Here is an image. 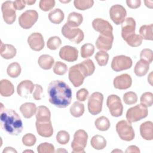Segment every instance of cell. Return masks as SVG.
<instances>
[{"label": "cell", "instance_id": "e575fe53", "mask_svg": "<svg viewBox=\"0 0 153 153\" xmlns=\"http://www.w3.org/2000/svg\"><path fill=\"white\" fill-rule=\"evenodd\" d=\"M21 66L17 62H13L10 63L7 69V72L8 76L11 78H17L21 73Z\"/></svg>", "mask_w": 153, "mask_h": 153}, {"label": "cell", "instance_id": "8d00e7d4", "mask_svg": "<svg viewBox=\"0 0 153 153\" xmlns=\"http://www.w3.org/2000/svg\"><path fill=\"white\" fill-rule=\"evenodd\" d=\"M94 58L99 66H104L108 62L109 54L106 51H99L96 53Z\"/></svg>", "mask_w": 153, "mask_h": 153}, {"label": "cell", "instance_id": "7dc6e473", "mask_svg": "<svg viewBox=\"0 0 153 153\" xmlns=\"http://www.w3.org/2000/svg\"><path fill=\"white\" fill-rule=\"evenodd\" d=\"M39 8L44 11H48L51 10L55 6V1L54 0H41L39 3Z\"/></svg>", "mask_w": 153, "mask_h": 153}, {"label": "cell", "instance_id": "b9f144b4", "mask_svg": "<svg viewBox=\"0 0 153 153\" xmlns=\"http://www.w3.org/2000/svg\"><path fill=\"white\" fill-rule=\"evenodd\" d=\"M123 101L126 105H133L137 101V96L133 91L126 92L123 96Z\"/></svg>", "mask_w": 153, "mask_h": 153}, {"label": "cell", "instance_id": "ffe728a7", "mask_svg": "<svg viewBox=\"0 0 153 153\" xmlns=\"http://www.w3.org/2000/svg\"><path fill=\"white\" fill-rule=\"evenodd\" d=\"M35 89V84L30 80H23L17 85V94L22 97L26 98L30 94L33 93Z\"/></svg>", "mask_w": 153, "mask_h": 153}, {"label": "cell", "instance_id": "ab89813d", "mask_svg": "<svg viewBox=\"0 0 153 153\" xmlns=\"http://www.w3.org/2000/svg\"><path fill=\"white\" fill-rule=\"evenodd\" d=\"M140 104L148 107H151L153 103V94L151 92H145L142 94L140 99Z\"/></svg>", "mask_w": 153, "mask_h": 153}, {"label": "cell", "instance_id": "816d5d0a", "mask_svg": "<svg viewBox=\"0 0 153 153\" xmlns=\"http://www.w3.org/2000/svg\"><path fill=\"white\" fill-rule=\"evenodd\" d=\"M126 4L129 8L136 9L140 6L141 1L140 0H127Z\"/></svg>", "mask_w": 153, "mask_h": 153}, {"label": "cell", "instance_id": "ba28073f", "mask_svg": "<svg viewBox=\"0 0 153 153\" xmlns=\"http://www.w3.org/2000/svg\"><path fill=\"white\" fill-rule=\"evenodd\" d=\"M103 100L102 93L96 91L92 93L88 100V110L89 112L96 115L101 112Z\"/></svg>", "mask_w": 153, "mask_h": 153}, {"label": "cell", "instance_id": "4316f807", "mask_svg": "<svg viewBox=\"0 0 153 153\" xmlns=\"http://www.w3.org/2000/svg\"><path fill=\"white\" fill-rule=\"evenodd\" d=\"M149 69V63L146 61L140 59L136 64L134 72L137 76L141 77L145 75Z\"/></svg>", "mask_w": 153, "mask_h": 153}, {"label": "cell", "instance_id": "603a6c76", "mask_svg": "<svg viewBox=\"0 0 153 153\" xmlns=\"http://www.w3.org/2000/svg\"><path fill=\"white\" fill-rule=\"evenodd\" d=\"M16 48L11 44H4L1 42L0 54L2 58L5 59H11L14 57L16 55Z\"/></svg>", "mask_w": 153, "mask_h": 153}, {"label": "cell", "instance_id": "f5cc1de1", "mask_svg": "<svg viewBox=\"0 0 153 153\" xmlns=\"http://www.w3.org/2000/svg\"><path fill=\"white\" fill-rule=\"evenodd\" d=\"M26 3L25 0H16L13 2V7L16 10H22L25 8Z\"/></svg>", "mask_w": 153, "mask_h": 153}, {"label": "cell", "instance_id": "d4e9b609", "mask_svg": "<svg viewBox=\"0 0 153 153\" xmlns=\"http://www.w3.org/2000/svg\"><path fill=\"white\" fill-rule=\"evenodd\" d=\"M36 119L39 122H46L51 121V112L45 106H39L36 112Z\"/></svg>", "mask_w": 153, "mask_h": 153}, {"label": "cell", "instance_id": "9f6ffc18", "mask_svg": "<svg viewBox=\"0 0 153 153\" xmlns=\"http://www.w3.org/2000/svg\"><path fill=\"white\" fill-rule=\"evenodd\" d=\"M144 2H145V5L147 7H148L149 8H152L153 1H152V0H146V1H144Z\"/></svg>", "mask_w": 153, "mask_h": 153}, {"label": "cell", "instance_id": "94428289", "mask_svg": "<svg viewBox=\"0 0 153 153\" xmlns=\"http://www.w3.org/2000/svg\"><path fill=\"white\" fill-rule=\"evenodd\" d=\"M60 2L62 3H68V2H70V1H60Z\"/></svg>", "mask_w": 153, "mask_h": 153}, {"label": "cell", "instance_id": "6f0895ef", "mask_svg": "<svg viewBox=\"0 0 153 153\" xmlns=\"http://www.w3.org/2000/svg\"><path fill=\"white\" fill-rule=\"evenodd\" d=\"M148 81L149 82V84L151 85H152V72L149 74V76L148 77Z\"/></svg>", "mask_w": 153, "mask_h": 153}, {"label": "cell", "instance_id": "bcb514c9", "mask_svg": "<svg viewBox=\"0 0 153 153\" xmlns=\"http://www.w3.org/2000/svg\"><path fill=\"white\" fill-rule=\"evenodd\" d=\"M36 141L35 136L32 133H27L22 137V143L26 146H33Z\"/></svg>", "mask_w": 153, "mask_h": 153}, {"label": "cell", "instance_id": "c3c4849f", "mask_svg": "<svg viewBox=\"0 0 153 153\" xmlns=\"http://www.w3.org/2000/svg\"><path fill=\"white\" fill-rule=\"evenodd\" d=\"M140 59L146 61L149 63H151L153 60L152 51L149 48L143 49L140 53Z\"/></svg>", "mask_w": 153, "mask_h": 153}, {"label": "cell", "instance_id": "681fc988", "mask_svg": "<svg viewBox=\"0 0 153 153\" xmlns=\"http://www.w3.org/2000/svg\"><path fill=\"white\" fill-rule=\"evenodd\" d=\"M88 91L87 89L82 88L79 89L76 93V98L79 102H84L88 96Z\"/></svg>", "mask_w": 153, "mask_h": 153}, {"label": "cell", "instance_id": "7a4b0ae2", "mask_svg": "<svg viewBox=\"0 0 153 153\" xmlns=\"http://www.w3.org/2000/svg\"><path fill=\"white\" fill-rule=\"evenodd\" d=\"M1 127L3 130L13 136H17L23 130V123L19 115L13 109H4L1 112Z\"/></svg>", "mask_w": 153, "mask_h": 153}, {"label": "cell", "instance_id": "ee69618b", "mask_svg": "<svg viewBox=\"0 0 153 153\" xmlns=\"http://www.w3.org/2000/svg\"><path fill=\"white\" fill-rule=\"evenodd\" d=\"M68 71L67 65L60 61H57L55 63L53 67V72L54 74L58 75H63L66 73Z\"/></svg>", "mask_w": 153, "mask_h": 153}, {"label": "cell", "instance_id": "9c48e42d", "mask_svg": "<svg viewBox=\"0 0 153 153\" xmlns=\"http://www.w3.org/2000/svg\"><path fill=\"white\" fill-rule=\"evenodd\" d=\"M38 19L36 11L28 10L23 13L19 17V24L22 28L29 29L32 27Z\"/></svg>", "mask_w": 153, "mask_h": 153}, {"label": "cell", "instance_id": "4fadbf2b", "mask_svg": "<svg viewBox=\"0 0 153 153\" xmlns=\"http://www.w3.org/2000/svg\"><path fill=\"white\" fill-rule=\"evenodd\" d=\"M109 16L115 25H119L122 24L125 20L127 11L125 8L121 5L115 4L111 7L109 10Z\"/></svg>", "mask_w": 153, "mask_h": 153}, {"label": "cell", "instance_id": "91938a15", "mask_svg": "<svg viewBox=\"0 0 153 153\" xmlns=\"http://www.w3.org/2000/svg\"><path fill=\"white\" fill-rule=\"evenodd\" d=\"M123 152V151L121 150H119V149H115V150H114L112 151V152Z\"/></svg>", "mask_w": 153, "mask_h": 153}, {"label": "cell", "instance_id": "e0dca14e", "mask_svg": "<svg viewBox=\"0 0 153 153\" xmlns=\"http://www.w3.org/2000/svg\"><path fill=\"white\" fill-rule=\"evenodd\" d=\"M114 86L119 90H126L130 88L132 84V79L127 74H123L116 76L113 81Z\"/></svg>", "mask_w": 153, "mask_h": 153}, {"label": "cell", "instance_id": "277c9868", "mask_svg": "<svg viewBox=\"0 0 153 153\" xmlns=\"http://www.w3.org/2000/svg\"><path fill=\"white\" fill-rule=\"evenodd\" d=\"M88 134L84 130H76L74 135V140L71 143L73 153H84V149L87 145Z\"/></svg>", "mask_w": 153, "mask_h": 153}, {"label": "cell", "instance_id": "11a10c76", "mask_svg": "<svg viewBox=\"0 0 153 153\" xmlns=\"http://www.w3.org/2000/svg\"><path fill=\"white\" fill-rule=\"evenodd\" d=\"M5 152H15L17 153V151L16 149H14L12 147H6L2 151V153H5Z\"/></svg>", "mask_w": 153, "mask_h": 153}, {"label": "cell", "instance_id": "836d02e7", "mask_svg": "<svg viewBox=\"0 0 153 153\" xmlns=\"http://www.w3.org/2000/svg\"><path fill=\"white\" fill-rule=\"evenodd\" d=\"M84 105L83 103L76 101L70 107V113L74 117H80L84 112Z\"/></svg>", "mask_w": 153, "mask_h": 153}, {"label": "cell", "instance_id": "d6a6232c", "mask_svg": "<svg viewBox=\"0 0 153 153\" xmlns=\"http://www.w3.org/2000/svg\"><path fill=\"white\" fill-rule=\"evenodd\" d=\"M94 125L96 128L102 131H107L111 126L110 121L108 118L105 116H102L97 118L94 121Z\"/></svg>", "mask_w": 153, "mask_h": 153}, {"label": "cell", "instance_id": "680465c9", "mask_svg": "<svg viewBox=\"0 0 153 153\" xmlns=\"http://www.w3.org/2000/svg\"><path fill=\"white\" fill-rule=\"evenodd\" d=\"M26 3V5H33V4H35L36 2V1L35 0H33V1H31V0H27V1H25Z\"/></svg>", "mask_w": 153, "mask_h": 153}, {"label": "cell", "instance_id": "ac0fdd59", "mask_svg": "<svg viewBox=\"0 0 153 153\" xmlns=\"http://www.w3.org/2000/svg\"><path fill=\"white\" fill-rule=\"evenodd\" d=\"M136 22L132 17H127L121 24V36L125 40L129 36L135 33Z\"/></svg>", "mask_w": 153, "mask_h": 153}, {"label": "cell", "instance_id": "d590c367", "mask_svg": "<svg viewBox=\"0 0 153 153\" xmlns=\"http://www.w3.org/2000/svg\"><path fill=\"white\" fill-rule=\"evenodd\" d=\"M142 40L143 39L139 35L134 33L127 37L124 41L130 47H137L142 44Z\"/></svg>", "mask_w": 153, "mask_h": 153}, {"label": "cell", "instance_id": "74e56055", "mask_svg": "<svg viewBox=\"0 0 153 153\" xmlns=\"http://www.w3.org/2000/svg\"><path fill=\"white\" fill-rule=\"evenodd\" d=\"M75 7L79 10H85L91 8L94 4L93 0H75L74 1Z\"/></svg>", "mask_w": 153, "mask_h": 153}, {"label": "cell", "instance_id": "5b68a950", "mask_svg": "<svg viewBox=\"0 0 153 153\" xmlns=\"http://www.w3.org/2000/svg\"><path fill=\"white\" fill-rule=\"evenodd\" d=\"M116 131L120 138L123 140L128 142L134 138V129L131 123L126 120H121L117 123Z\"/></svg>", "mask_w": 153, "mask_h": 153}, {"label": "cell", "instance_id": "6125c7cd", "mask_svg": "<svg viewBox=\"0 0 153 153\" xmlns=\"http://www.w3.org/2000/svg\"><path fill=\"white\" fill-rule=\"evenodd\" d=\"M33 152V151H31V150H26V151H24L23 152Z\"/></svg>", "mask_w": 153, "mask_h": 153}, {"label": "cell", "instance_id": "db71d44e", "mask_svg": "<svg viewBox=\"0 0 153 153\" xmlns=\"http://www.w3.org/2000/svg\"><path fill=\"white\" fill-rule=\"evenodd\" d=\"M125 152L128 153V152H136V153H139L140 150L139 148L135 145H131L127 147V149L126 150Z\"/></svg>", "mask_w": 153, "mask_h": 153}, {"label": "cell", "instance_id": "8992f818", "mask_svg": "<svg viewBox=\"0 0 153 153\" xmlns=\"http://www.w3.org/2000/svg\"><path fill=\"white\" fill-rule=\"evenodd\" d=\"M148 114L146 106L139 104L129 108L126 112V119L128 122L132 123L145 118Z\"/></svg>", "mask_w": 153, "mask_h": 153}, {"label": "cell", "instance_id": "3957f363", "mask_svg": "<svg viewBox=\"0 0 153 153\" xmlns=\"http://www.w3.org/2000/svg\"><path fill=\"white\" fill-rule=\"evenodd\" d=\"M87 76V73L81 63L75 65L69 68L68 72L69 79L75 87L81 85L85 78Z\"/></svg>", "mask_w": 153, "mask_h": 153}, {"label": "cell", "instance_id": "7c38bea8", "mask_svg": "<svg viewBox=\"0 0 153 153\" xmlns=\"http://www.w3.org/2000/svg\"><path fill=\"white\" fill-rule=\"evenodd\" d=\"M1 11L4 21L8 25L13 24L16 19V10L13 7V2L7 1L2 3Z\"/></svg>", "mask_w": 153, "mask_h": 153}, {"label": "cell", "instance_id": "1f68e13d", "mask_svg": "<svg viewBox=\"0 0 153 153\" xmlns=\"http://www.w3.org/2000/svg\"><path fill=\"white\" fill-rule=\"evenodd\" d=\"M152 29H153L152 24L142 25L139 29V33H140L139 35L143 39L152 41L153 39Z\"/></svg>", "mask_w": 153, "mask_h": 153}, {"label": "cell", "instance_id": "d6986e66", "mask_svg": "<svg viewBox=\"0 0 153 153\" xmlns=\"http://www.w3.org/2000/svg\"><path fill=\"white\" fill-rule=\"evenodd\" d=\"M114 41V35L106 36L100 34L96 41V47L100 51H107L111 50Z\"/></svg>", "mask_w": 153, "mask_h": 153}, {"label": "cell", "instance_id": "f6af8a7d", "mask_svg": "<svg viewBox=\"0 0 153 153\" xmlns=\"http://www.w3.org/2000/svg\"><path fill=\"white\" fill-rule=\"evenodd\" d=\"M37 151L39 153H53L55 152L54 146L50 143H42L38 146Z\"/></svg>", "mask_w": 153, "mask_h": 153}, {"label": "cell", "instance_id": "44dd1931", "mask_svg": "<svg viewBox=\"0 0 153 153\" xmlns=\"http://www.w3.org/2000/svg\"><path fill=\"white\" fill-rule=\"evenodd\" d=\"M35 126L38 134L44 137H50L53 134V128L51 121L39 122L36 121Z\"/></svg>", "mask_w": 153, "mask_h": 153}, {"label": "cell", "instance_id": "f35d334b", "mask_svg": "<svg viewBox=\"0 0 153 153\" xmlns=\"http://www.w3.org/2000/svg\"><path fill=\"white\" fill-rule=\"evenodd\" d=\"M94 52V46L90 43H86L81 48V56L82 58L86 59L91 56Z\"/></svg>", "mask_w": 153, "mask_h": 153}, {"label": "cell", "instance_id": "cb8c5ba5", "mask_svg": "<svg viewBox=\"0 0 153 153\" xmlns=\"http://www.w3.org/2000/svg\"><path fill=\"white\" fill-rule=\"evenodd\" d=\"M36 105L32 102L23 103L20 107V111L25 118H30L36 112Z\"/></svg>", "mask_w": 153, "mask_h": 153}, {"label": "cell", "instance_id": "9a60e30c", "mask_svg": "<svg viewBox=\"0 0 153 153\" xmlns=\"http://www.w3.org/2000/svg\"><path fill=\"white\" fill-rule=\"evenodd\" d=\"M59 54L60 57L62 60L73 62L78 59V50L74 47L65 45L60 48Z\"/></svg>", "mask_w": 153, "mask_h": 153}, {"label": "cell", "instance_id": "2e32d148", "mask_svg": "<svg viewBox=\"0 0 153 153\" xmlns=\"http://www.w3.org/2000/svg\"><path fill=\"white\" fill-rule=\"evenodd\" d=\"M27 43L30 48L35 51H39L44 47V40L42 35L39 32H34L27 38Z\"/></svg>", "mask_w": 153, "mask_h": 153}, {"label": "cell", "instance_id": "7402d4cb", "mask_svg": "<svg viewBox=\"0 0 153 153\" xmlns=\"http://www.w3.org/2000/svg\"><path fill=\"white\" fill-rule=\"evenodd\" d=\"M140 135L145 140H152L153 139V123L148 121L143 123L140 126Z\"/></svg>", "mask_w": 153, "mask_h": 153}, {"label": "cell", "instance_id": "83f0119b", "mask_svg": "<svg viewBox=\"0 0 153 153\" xmlns=\"http://www.w3.org/2000/svg\"><path fill=\"white\" fill-rule=\"evenodd\" d=\"M83 17L81 14L72 12L68 15L66 23L71 27H77L81 25Z\"/></svg>", "mask_w": 153, "mask_h": 153}, {"label": "cell", "instance_id": "5bb4252c", "mask_svg": "<svg viewBox=\"0 0 153 153\" xmlns=\"http://www.w3.org/2000/svg\"><path fill=\"white\" fill-rule=\"evenodd\" d=\"M92 27L100 34L106 36L113 35V27L107 20L100 18L95 19L92 22Z\"/></svg>", "mask_w": 153, "mask_h": 153}, {"label": "cell", "instance_id": "52a82bcc", "mask_svg": "<svg viewBox=\"0 0 153 153\" xmlns=\"http://www.w3.org/2000/svg\"><path fill=\"white\" fill-rule=\"evenodd\" d=\"M61 32L66 38L76 44H79L84 38V32L81 29L71 27L66 23L62 27Z\"/></svg>", "mask_w": 153, "mask_h": 153}, {"label": "cell", "instance_id": "484cf974", "mask_svg": "<svg viewBox=\"0 0 153 153\" xmlns=\"http://www.w3.org/2000/svg\"><path fill=\"white\" fill-rule=\"evenodd\" d=\"M14 93L13 84L8 79H2L0 81V93L3 97L11 96Z\"/></svg>", "mask_w": 153, "mask_h": 153}, {"label": "cell", "instance_id": "7bdbcfd3", "mask_svg": "<svg viewBox=\"0 0 153 153\" xmlns=\"http://www.w3.org/2000/svg\"><path fill=\"white\" fill-rule=\"evenodd\" d=\"M70 139L69 133L65 130L59 131L56 135V140L60 145H66Z\"/></svg>", "mask_w": 153, "mask_h": 153}, {"label": "cell", "instance_id": "f546056e", "mask_svg": "<svg viewBox=\"0 0 153 153\" xmlns=\"http://www.w3.org/2000/svg\"><path fill=\"white\" fill-rule=\"evenodd\" d=\"M65 18L64 13L60 8H55L48 14L50 21L54 24H60Z\"/></svg>", "mask_w": 153, "mask_h": 153}, {"label": "cell", "instance_id": "8fae6325", "mask_svg": "<svg viewBox=\"0 0 153 153\" xmlns=\"http://www.w3.org/2000/svg\"><path fill=\"white\" fill-rule=\"evenodd\" d=\"M133 62L130 57L120 55L114 57L111 62V68L115 72H120L130 69L132 66Z\"/></svg>", "mask_w": 153, "mask_h": 153}, {"label": "cell", "instance_id": "60d3db41", "mask_svg": "<svg viewBox=\"0 0 153 153\" xmlns=\"http://www.w3.org/2000/svg\"><path fill=\"white\" fill-rule=\"evenodd\" d=\"M62 44V41L59 36H54L48 38L47 42V47L51 50H57Z\"/></svg>", "mask_w": 153, "mask_h": 153}, {"label": "cell", "instance_id": "6da1fadb", "mask_svg": "<svg viewBox=\"0 0 153 153\" xmlns=\"http://www.w3.org/2000/svg\"><path fill=\"white\" fill-rule=\"evenodd\" d=\"M49 102L59 108H65L72 100V90L64 81L54 80L50 82L47 88Z\"/></svg>", "mask_w": 153, "mask_h": 153}, {"label": "cell", "instance_id": "4dcf8cb0", "mask_svg": "<svg viewBox=\"0 0 153 153\" xmlns=\"http://www.w3.org/2000/svg\"><path fill=\"white\" fill-rule=\"evenodd\" d=\"M90 143L94 149L101 150L106 147V140L103 136L99 134H96L91 137Z\"/></svg>", "mask_w": 153, "mask_h": 153}, {"label": "cell", "instance_id": "f1b7e54d", "mask_svg": "<svg viewBox=\"0 0 153 153\" xmlns=\"http://www.w3.org/2000/svg\"><path fill=\"white\" fill-rule=\"evenodd\" d=\"M38 63L41 68L44 70H49L53 67L54 63V60L50 55L42 54L38 58Z\"/></svg>", "mask_w": 153, "mask_h": 153}, {"label": "cell", "instance_id": "f907efd6", "mask_svg": "<svg viewBox=\"0 0 153 153\" xmlns=\"http://www.w3.org/2000/svg\"><path fill=\"white\" fill-rule=\"evenodd\" d=\"M43 92L42 87L41 85L36 84H35V89L33 91V98L36 100H40L41 99V94Z\"/></svg>", "mask_w": 153, "mask_h": 153}, {"label": "cell", "instance_id": "30bf717a", "mask_svg": "<svg viewBox=\"0 0 153 153\" xmlns=\"http://www.w3.org/2000/svg\"><path fill=\"white\" fill-rule=\"evenodd\" d=\"M106 105L112 116L118 117L123 114V106L118 96L116 94L109 95L107 98Z\"/></svg>", "mask_w": 153, "mask_h": 153}]
</instances>
